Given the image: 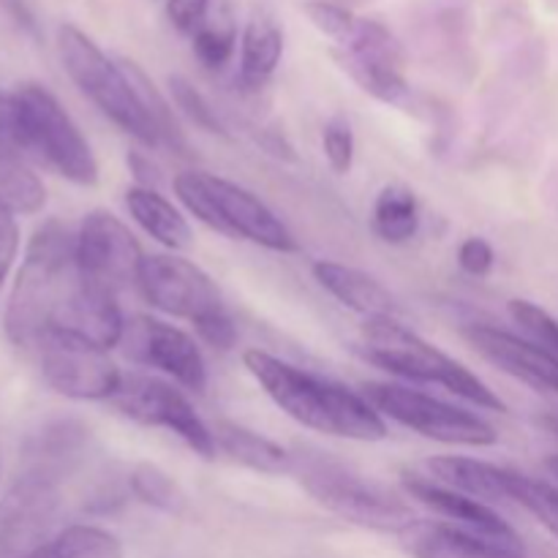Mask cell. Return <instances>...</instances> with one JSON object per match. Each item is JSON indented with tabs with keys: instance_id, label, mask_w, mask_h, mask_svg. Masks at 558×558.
Returning <instances> with one entry per match:
<instances>
[{
	"instance_id": "cell-6",
	"label": "cell",
	"mask_w": 558,
	"mask_h": 558,
	"mask_svg": "<svg viewBox=\"0 0 558 558\" xmlns=\"http://www.w3.org/2000/svg\"><path fill=\"white\" fill-rule=\"evenodd\" d=\"M292 472L325 510L354 526L371 529V532L403 534L417 521L407 501L330 458L311 456L303 461L294 458Z\"/></svg>"
},
{
	"instance_id": "cell-12",
	"label": "cell",
	"mask_w": 558,
	"mask_h": 558,
	"mask_svg": "<svg viewBox=\"0 0 558 558\" xmlns=\"http://www.w3.org/2000/svg\"><path fill=\"white\" fill-rule=\"evenodd\" d=\"M58 480L27 469L0 499V558H25L49 539L60 515Z\"/></svg>"
},
{
	"instance_id": "cell-33",
	"label": "cell",
	"mask_w": 558,
	"mask_h": 558,
	"mask_svg": "<svg viewBox=\"0 0 558 558\" xmlns=\"http://www.w3.org/2000/svg\"><path fill=\"white\" fill-rule=\"evenodd\" d=\"M169 90H172L174 107H178L180 112H183L185 118L196 125V129L227 136V129H223L221 120H218L216 109L207 104V98L202 96V93L196 90V87L191 85L185 76H172V80H169Z\"/></svg>"
},
{
	"instance_id": "cell-37",
	"label": "cell",
	"mask_w": 558,
	"mask_h": 558,
	"mask_svg": "<svg viewBox=\"0 0 558 558\" xmlns=\"http://www.w3.org/2000/svg\"><path fill=\"white\" fill-rule=\"evenodd\" d=\"M14 216L16 213L0 205V287L9 278L11 265L16 259V251H20V223H16Z\"/></svg>"
},
{
	"instance_id": "cell-11",
	"label": "cell",
	"mask_w": 558,
	"mask_h": 558,
	"mask_svg": "<svg viewBox=\"0 0 558 558\" xmlns=\"http://www.w3.org/2000/svg\"><path fill=\"white\" fill-rule=\"evenodd\" d=\"M145 254L134 234L107 210L87 213L76 232V267L82 278L118 294L136 287Z\"/></svg>"
},
{
	"instance_id": "cell-40",
	"label": "cell",
	"mask_w": 558,
	"mask_h": 558,
	"mask_svg": "<svg viewBox=\"0 0 558 558\" xmlns=\"http://www.w3.org/2000/svg\"><path fill=\"white\" fill-rule=\"evenodd\" d=\"M543 425H545V428L550 430V434H556V436H558V417H545V420H543Z\"/></svg>"
},
{
	"instance_id": "cell-32",
	"label": "cell",
	"mask_w": 558,
	"mask_h": 558,
	"mask_svg": "<svg viewBox=\"0 0 558 558\" xmlns=\"http://www.w3.org/2000/svg\"><path fill=\"white\" fill-rule=\"evenodd\" d=\"M510 316L526 332L529 341L548 349L558 357V319H554L548 311L539 308L537 303H529V300H510Z\"/></svg>"
},
{
	"instance_id": "cell-39",
	"label": "cell",
	"mask_w": 558,
	"mask_h": 558,
	"mask_svg": "<svg viewBox=\"0 0 558 558\" xmlns=\"http://www.w3.org/2000/svg\"><path fill=\"white\" fill-rule=\"evenodd\" d=\"M545 469H548V472H550V477L558 480V456H550L548 461H545Z\"/></svg>"
},
{
	"instance_id": "cell-10",
	"label": "cell",
	"mask_w": 558,
	"mask_h": 558,
	"mask_svg": "<svg viewBox=\"0 0 558 558\" xmlns=\"http://www.w3.org/2000/svg\"><path fill=\"white\" fill-rule=\"evenodd\" d=\"M36 349L44 381L71 401H109L123 379L107 354L109 349L96 347L85 338L47 332Z\"/></svg>"
},
{
	"instance_id": "cell-27",
	"label": "cell",
	"mask_w": 558,
	"mask_h": 558,
	"mask_svg": "<svg viewBox=\"0 0 558 558\" xmlns=\"http://www.w3.org/2000/svg\"><path fill=\"white\" fill-rule=\"evenodd\" d=\"M0 205L22 216H33L47 205V191L38 174L5 150H0Z\"/></svg>"
},
{
	"instance_id": "cell-25",
	"label": "cell",
	"mask_w": 558,
	"mask_h": 558,
	"mask_svg": "<svg viewBox=\"0 0 558 558\" xmlns=\"http://www.w3.org/2000/svg\"><path fill=\"white\" fill-rule=\"evenodd\" d=\"M87 430L76 423H54L44 428L31 445L27 461H31V472L49 474V477L60 480L71 461L80 456L82 445H85Z\"/></svg>"
},
{
	"instance_id": "cell-38",
	"label": "cell",
	"mask_w": 558,
	"mask_h": 558,
	"mask_svg": "<svg viewBox=\"0 0 558 558\" xmlns=\"http://www.w3.org/2000/svg\"><path fill=\"white\" fill-rule=\"evenodd\" d=\"M207 11H210V0H169L167 3L172 25L189 36H194L196 27L207 20Z\"/></svg>"
},
{
	"instance_id": "cell-34",
	"label": "cell",
	"mask_w": 558,
	"mask_h": 558,
	"mask_svg": "<svg viewBox=\"0 0 558 558\" xmlns=\"http://www.w3.org/2000/svg\"><path fill=\"white\" fill-rule=\"evenodd\" d=\"M322 147H325L327 163L332 172L349 174L354 163V131L347 118H332L327 120L322 129Z\"/></svg>"
},
{
	"instance_id": "cell-17",
	"label": "cell",
	"mask_w": 558,
	"mask_h": 558,
	"mask_svg": "<svg viewBox=\"0 0 558 558\" xmlns=\"http://www.w3.org/2000/svg\"><path fill=\"white\" fill-rule=\"evenodd\" d=\"M403 488H407V494L412 496V499L430 507L436 515L447 518V521L456 523V526L472 529V532L488 534V537H518L515 529H512L499 512L490 510L485 501L472 499V496L466 494H458V490L445 488V485L434 483V480L417 477V474H407V477H403Z\"/></svg>"
},
{
	"instance_id": "cell-15",
	"label": "cell",
	"mask_w": 558,
	"mask_h": 558,
	"mask_svg": "<svg viewBox=\"0 0 558 558\" xmlns=\"http://www.w3.org/2000/svg\"><path fill=\"white\" fill-rule=\"evenodd\" d=\"M463 336L488 363L510 374L512 379L558 396V357L554 352L490 325H469Z\"/></svg>"
},
{
	"instance_id": "cell-36",
	"label": "cell",
	"mask_w": 558,
	"mask_h": 558,
	"mask_svg": "<svg viewBox=\"0 0 558 558\" xmlns=\"http://www.w3.org/2000/svg\"><path fill=\"white\" fill-rule=\"evenodd\" d=\"M494 248H490L488 240L483 238H469L463 240L461 248H458V265L463 267V272L474 278L488 276L490 267H494Z\"/></svg>"
},
{
	"instance_id": "cell-9",
	"label": "cell",
	"mask_w": 558,
	"mask_h": 558,
	"mask_svg": "<svg viewBox=\"0 0 558 558\" xmlns=\"http://www.w3.org/2000/svg\"><path fill=\"white\" fill-rule=\"evenodd\" d=\"M114 409L123 417L134 420L140 425H153V428H167L185 441L196 456L213 458L216 456V439L207 428L205 420L194 412L189 398L172 387L169 381L156 379L145 374H129L120 379L118 390L109 398Z\"/></svg>"
},
{
	"instance_id": "cell-7",
	"label": "cell",
	"mask_w": 558,
	"mask_h": 558,
	"mask_svg": "<svg viewBox=\"0 0 558 558\" xmlns=\"http://www.w3.org/2000/svg\"><path fill=\"white\" fill-rule=\"evenodd\" d=\"M58 49L63 69L71 82L112 120L114 125L140 140L142 145L158 147L156 129L142 107L140 96L131 87L120 60H112L85 31L76 25H63L58 33Z\"/></svg>"
},
{
	"instance_id": "cell-14",
	"label": "cell",
	"mask_w": 558,
	"mask_h": 558,
	"mask_svg": "<svg viewBox=\"0 0 558 558\" xmlns=\"http://www.w3.org/2000/svg\"><path fill=\"white\" fill-rule=\"evenodd\" d=\"M120 343L134 363L172 376L185 390H205L207 368L202 349L180 327L150 319V316H136V319L125 322Z\"/></svg>"
},
{
	"instance_id": "cell-24",
	"label": "cell",
	"mask_w": 558,
	"mask_h": 558,
	"mask_svg": "<svg viewBox=\"0 0 558 558\" xmlns=\"http://www.w3.org/2000/svg\"><path fill=\"white\" fill-rule=\"evenodd\" d=\"M25 558H125L123 545L112 532L101 526H76L63 529L54 537H49L41 548H36Z\"/></svg>"
},
{
	"instance_id": "cell-29",
	"label": "cell",
	"mask_w": 558,
	"mask_h": 558,
	"mask_svg": "<svg viewBox=\"0 0 558 558\" xmlns=\"http://www.w3.org/2000/svg\"><path fill=\"white\" fill-rule=\"evenodd\" d=\"M129 488L142 505H150L156 510L169 512V515H178L185 507V496L180 490V485L161 466H156V463H140V466H134V472L129 474Z\"/></svg>"
},
{
	"instance_id": "cell-20",
	"label": "cell",
	"mask_w": 558,
	"mask_h": 558,
	"mask_svg": "<svg viewBox=\"0 0 558 558\" xmlns=\"http://www.w3.org/2000/svg\"><path fill=\"white\" fill-rule=\"evenodd\" d=\"M283 54V31L267 11H256L240 36V82L259 90L276 74Z\"/></svg>"
},
{
	"instance_id": "cell-13",
	"label": "cell",
	"mask_w": 558,
	"mask_h": 558,
	"mask_svg": "<svg viewBox=\"0 0 558 558\" xmlns=\"http://www.w3.org/2000/svg\"><path fill=\"white\" fill-rule=\"evenodd\" d=\"M147 303L178 319H189L191 325L205 316L223 311L221 292L216 281L202 267L183 256L150 254L142 259L140 281Z\"/></svg>"
},
{
	"instance_id": "cell-5",
	"label": "cell",
	"mask_w": 558,
	"mask_h": 558,
	"mask_svg": "<svg viewBox=\"0 0 558 558\" xmlns=\"http://www.w3.org/2000/svg\"><path fill=\"white\" fill-rule=\"evenodd\" d=\"M174 194L191 216L227 238L248 240L281 254L298 248L287 223L259 196L232 180L210 172H180L174 178Z\"/></svg>"
},
{
	"instance_id": "cell-3",
	"label": "cell",
	"mask_w": 558,
	"mask_h": 558,
	"mask_svg": "<svg viewBox=\"0 0 558 558\" xmlns=\"http://www.w3.org/2000/svg\"><path fill=\"white\" fill-rule=\"evenodd\" d=\"M80 283L76 267V234L60 221H47L36 229L20 267L9 308H5V336L16 347H38L52 330L60 308Z\"/></svg>"
},
{
	"instance_id": "cell-22",
	"label": "cell",
	"mask_w": 558,
	"mask_h": 558,
	"mask_svg": "<svg viewBox=\"0 0 558 558\" xmlns=\"http://www.w3.org/2000/svg\"><path fill=\"white\" fill-rule=\"evenodd\" d=\"M216 447H221L232 461L254 469L262 474H287L294 469V456H289L281 445L256 430L243 428L234 423H218L213 430Z\"/></svg>"
},
{
	"instance_id": "cell-31",
	"label": "cell",
	"mask_w": 558,
	"mask_h": 558,
	"mask_svg": "<svg viewBox=\"0 0 558 558\" xmlns=\"http://www.w3.org/2000/svg\"><path fill=\"white\" fill-rule=\"evenodd\" d=\"M510 501L532 512L545 529L558 539V490L543 480L526 477V474H510Z\"/></svg>"
},
{
	"instance_id": "cell-26",
	"label": "cell",
	"mask_w": 558,
	"mask_h": 558,
	"mask_svg": "<svg viewBox=\"0 0 558 558\" xmlns=\"http://www.w3.org/2000/svg\"><path fill=\"white\" fill-rule=\"evenodd\" d=\"M420 207L417 196L403 185H387L374 205V232L385 243L401 245L417 234Z\"/></svg>"
},
{
	"instance_id": "cell-16",
	"label": "cell",
	"mask_w": 558,
	"mask_h": 558,
	"mask_svg": "<svg viewBox=\"0 0 558 558\" xmlns=\"http://www.w3.org/2000/svg\"><path fill=\"white\" fill-rule=\"evenodd\" d=\"M401 537L403 550L412 558H529L521 537L501 539L450 521H414Z\"/></svg>"
},
{
	"instance_id": "cell-4",
	"label": "cell",
	"mask_w": 558,
	"mask_h": 558,
	"mask_svg": "<svg viewBox=\"0 0 558 558\" xmlns=\"http://www.w3.org/2000/svg\"><path fill=\"white\" fill-rule=\"evenodd\" d=\"M360 357L368 360L376 368L396 374L401 379L420 381V385H439L456 396L477 403L490 412H507V403L472 374L466 365L452 360L434 343L425 341L414 330L396 319V316H374L360 327Z\"/></svg>"
},
{
	"instance_id": "cell-28",
	"label": "cell",
	"mask_w": 558,
	"mask_h": 558,
	"mask_svg": "<svg viewBox=\"0 0 558 558\" xmlns=\"http://www.w3.org/2000/svg\"><path fill=\"white\" fill-rule=\"evenodd\" d=\"M120 65H123V71H125V76H129L134 93L140 96L142 107H145L147 118H150L153 129H156L158 142H161V145H169L172 150L185 153V147L189 145H185L183 131H180L178 120H174V114H172V107H169L167 98L161 96V90L156 87V82H153L150 76H147L145 71L134 63V60H120Z\"/></svg>"
},
{
	"instance_id": "cell-1",
	"label": "cell",
	"mask_w": 558,
	"mask_h": 558,
	"mask_svg": "<svg viewBox=\"0 0 558 558\" xmlns=\"http://www.w3.org/2000/svg\"><path fill=\"white\" fill-rule=\"evenodd\" d=\"M243 363L270 401L294 423L336 439L381 441L387 436L385 420L365 401L363 392L322 379L259 349L245 352Z\"/></svg>"
},
{
	"instance_id": "cell-2",
	"label": "cell",
	"mask_w": 558,
	"mask_h": 558,
	"mask_svg": "<svg viewBox=\"0 0 558 558\" xmlns=\"http://www.w3.org/2000/svg\"><path fill=\"white\" fill-rule=\"evenodd\" d=\"M0 150L36 158L76 185L98 183V161L58 98L41 85L0 90Z\"/></svg>"
},
{
	"instance_id": "cell-23",
	"label": "cell",
	"mask_w": 558,
	"mask_h": 558,
	"mask_svg": "<svg viewBox=\"0 0 558 558\" xmlns=\"http://www.w3.org/2000/svg\"><path fill=\"white\" fill-rule=\"evenodd\" d=\"M336 60L376 101L390 104V107L409 101V85L407 76H403V65L407 63H396V60L385 58H365V54L349 52H336Z\"/></svg>"
},
{
	"instance_id": "cell-35",
	"label": "cell",
	"mask_w": 558,
	"mask_h": 558,
	"mask_svg": "<svg viewBox=\"0 0 558 558\" xmlns=\"http://www.w3.org/2000/svg\"><path fill=\"white\" fill-rule=\"evenodd\" d=\"M194 327H196V332H199L202 341L210 343L213 349H221V352L232 349L234 341H238V330H234V322H232V316L227 314V308L216 311V314L194 322Z\"/></svg>"
},
{
	"instance_id": "cell-19",
	"label": "cell",
	"mask_w": 558,
	"mask_h": 558,
	"mask_svg": "<svg viewBox=\"0 0 558 558\" xmlns=\"http://www.w3.org/2000/svg\"><path fill=\"white\" fill-rule=\"evenodd\" d=\"M428 472L434 483L472 496L477 501H510L512 472L494 466V463L477 461V458L445 456L428 461Z\"/></svg>"
},
{
	"instance_id": "cell-21",
	"label": "cell",
	"mask_w": 558,
	"mask_h": 558,
	"mask_svg": "<svg viewBox=\"0 0 558 558\" xmlns=\"http://www.w3.org/2000/svg\"><path fill=\"white\" fill-rule=\"evenodd\" d=\"M125 205L129 213L134 216V221L150 234L156 243L167 245L172 251H185L194 243V234H191L189 221L180 216L178 207H172V202L167 196L158 194L156 189H147V185H134L125 194Z\"/></svg>"
},
{
	"instance_id": "cell-30",
	"label": "cell",
	"mask_w": 558,
	"mask_h": 558,
	"mask_svg": "<svg viewBox=\"0 0 558 558\" xmlns=\"http://www.w3.org/2000/svg\"><path fill=\"white\" fill-rule=\"evenodd\" d=\"M191 38H194V52L202 65L223 69L238 49V25L227 11H218L216 16H207Z\"/></svg>"
},
{
	"instance_id": "cell-18",
	"label": "cell",
	"mask_w": 558,
	"mask_h": 558,
	"mask_svg": "<svg viewBox=\"0 0 558 558\" xmlns=\"http://www.w3.org/2000/svg\"><path fill=\"white\" fill-rule=\"evenodd\" d=\"M314 278L325 292H330L338 303L352 308L354 314H363L365 319L374 316H398L401 305L390 294V289L381 287L374 276L357 270V267L341 265V262H314Z\"/></svg>"
},
{
	"instance_id": "cell-8",
	"label": "cell",
	"mask_w": 558,
	"mask_h": 558,
	"mask_svg": "<svg viewBox=\"0 0 558 558\" xmlns=\"http://www.w3.org/2000/svg\"><path fill=\"white\" fill-rule=\"evenodd\" d=\"M363 398L381 417L396 420L403 428H412L414 434L441 441V445L490 447L499 441V434L488 420L469 409L439 401L423 390L371 381V385H363Z\"/></svg>"
}]
</instances>
